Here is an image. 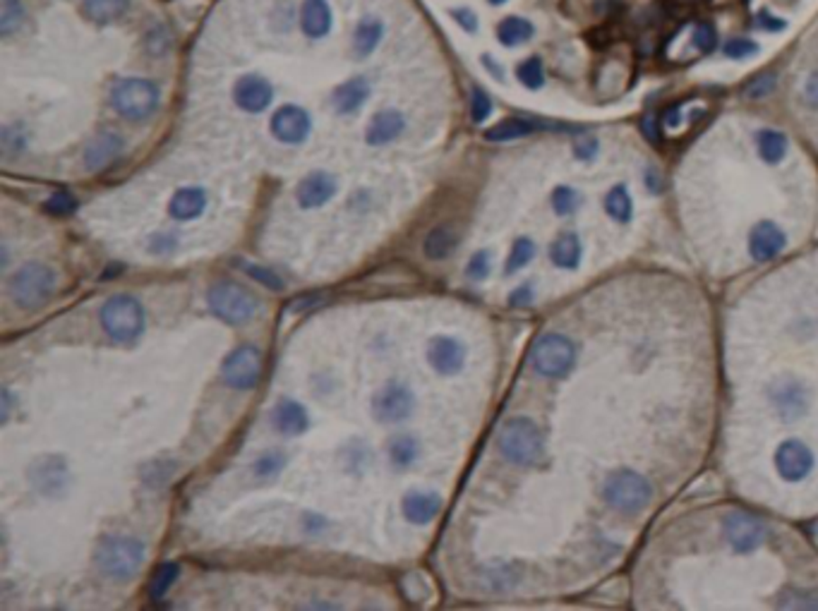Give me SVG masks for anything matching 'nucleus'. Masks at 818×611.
<instances>
[{
  "label": "nucleus",
  "mask_w": 818,
  "mask_h": 611,
  "mask_svg": "<svg viewBox=\"0 0 818 611\" xmlns=\"http://www.w3.org/2000/svg\"><path fill=\"white\" fill-rule=\"evenodd\" d=\"M574 151L579 158H593L598 151V142L593 139V137H586V139H581V142H576Z\"/></svg>",
  "instance_id": "obj_48"
},
{
  "label": "nucleus",
  "mask_w": 818,
  "mask_h": 611,
  "mask_svg": "<svg viewBox=\"0 0 818 611\" xmlns=\"http://www.w3.org/2000/svg\"><path fill=\"white\" fill-rule=\"evenodd\" d=\"M531 363L547 379L567 377L576 364V346L562 334H545L531 350Z\"/></svg>",
  "instance_id": "obj_8"
},
{
  "label": "nucleus",
  "mask_w": 818,
  "mask_h": 611,
  "mask_svg": "<svg viewBox=\"0 0 818 611\" xmlns=\"http://www.w3.org/2000/svg\"><path fill=\"white\" fill-rule=\"evenodd\" d=\"M403 128H406V121L399 111H382V113L374 115L370 128H367V142L373 147L394 142L396 137L403 132Z\"/></svg>",
  "instance_id": "obj_22"
},
{
  "label": "nucleus",
  "mask_w": 818,
  "mask_h": 611,
  "mask_svg": "<svg viewBox=\"0 0 818 611\" xmlns=\"http://www.w3.org/2000/svg\"><path fill=\"white\" fill-rule=\"evenodd\" d=\"M427 363L437 374L452 377V374H459L466 363V348L452 336H437L427 346Z\"/></svg>",
  "instance_id": "obj_13"
},
{
  "label": "nucleus",
  "mask_w": 818,
  "mask_h": 611,
  "mask_svg": "<svg viewBox=\"0 0 818 611\" xmlns=\"http://www.w3.org/2000/svg\"><path fill=\"white\" fill-rule=\"evenodd\" d=\"M301 22L305 34L322 39L331 29V10L327 0H305L301 10Z\"/></svg>",
  "instance_id": "obj_24"
},
{
  "label": "nucleus",
  "mask_w": 818,
  "mask_h": 611,
  "mask_svg": "<svg viewBox=\"0 0 818 611\" xmlns=\"http://www.w3.org/2000/svg\"><path fill=\"white\" fill-rule=\"evenodd\" d=\"M272 422L276 432L286 434V436H298L308 429L310 418L305 408L295 400H281L279 406L272 410Z\"/></svg>",
  "instance_id": "obj_20"
},
{
  "label": "nucleus",
  "mask_w": 818,
  "mask_h": 611,
  "mask_svg": "<svg viewBox=\"0 0 818 611\" xmlns=\"http://www.w3.org/2000/svg\"><path fill=\"white\" fill-rule=\"evenodd\" d=\"M605 211L610 213L612 219L619 220V223H626V220H632L634 213V202L632 194L626 190L625 185H615L605 197Z\"/></svg>",
  "instance_id": "obj_31"
},
{
  "label": "nucleus",
  "mask_w": 818,
  "mask_h": 611,
  "mask_svg": "<svg viewBox=\"0 0 818 611\" xmlns=\"http://www.w3.org/2000/svg\"><path fill=\"white\" fill-rule=\"evenodd\" d=\"M389 455H391L396 468H409L410 463L418 458V441L413 436H396L391 441Z\"/></svg>",
  "instance_id": "obj_36"
},
{
  "label": "nucleus",
  "mask_w": 818,
  "mask_h": 611,
  "mask_svg": "<svg viewBox=\"0 0 818 611\" xmlns=\"http://www.w3.org/2000/svg\"><path fill=\"white\" fill-rule=\"evenodd\" d=\"M490 266H492V259H490L488 252H478L468 262V276L473 278V281H482V278H488Z\"/></svg>",
  "instance_id": "obj_46"
},
{
  "label": "nucleus",
  "mask_w": 818,
  "mask_h": 611,
  "mask_svg": "<svg viewBox=\"0 0 818 611\" xmlns=\"http://www.w3.org/2000/svg\"><path fill=\"white\" fill-rule=\"evenodd\" d=\"M787 245V238L773 220H761L759 226H754L751 235H749V252L754 256L756 262H770L776 259Z\"/></svg>",
  "instance_id": "obj_15"
},
{
  "label": "nucleus",
  "mask_w": 818,
  "mask_h": 611,
  "mask_svg": "<svg viewBox=\"0 0 818 611\" xmlns=\"http://www.w3.org/2000/svg\"><path fill=\"white\" fill-rule=\"evenodd\" d=\"M122 151V139L115 132H101L89 142L85 151V164L89 171H103Z\"/></svg>",
  "instance_id": "obj_18"
},
{
  "label": "nucleus",
  "mask_w": 818,
  "mask_h": 611,
  "mask_svg": "<svg viewBox=\"0 0 818 611\" xmlns=\"http://www.w3.org/2000/svg\"><path fill=\"white\" fill-rule=\"evenodd\" d=\"M776 468L785 482H802L812 475L814 454L802 441H785L776 451Z\"/></svg>",
  "instance_id": "obj_12"
},
{
  "label": "nucleus",
  "mask_w": 818,
  "mask_h": 611,
  "mask_svg": "<svg viewBox=\"0 0 818 611\" xmlns=\"http://www.w3.org/2000/svg\"><path fill=\"white\" fill-rule=\"evenodd\" d=\"M24 20L20 0H0V34L10 36Z\"/></svg>",
  "instance_id": "obj_37"
},
{
  "label": "nucleus",
  "mask_w": 818,
  "mask_h": 611,
  "mask_svg": "<svg viewBox=\"0 0 818 611\" xmlns=\"http://www.w3.org/2000/svg\"><path fill=\"white\" fill-rule=\"evenodd\" d=\"M517 75L521 79V85L528 86V89H540L545 82V70H543V63L538 58H528L526 63L518 65Z\"/></svg>",
  "instance_id": "obj_40"
},
{
  "label": "nucleus",
  "mask_w": 818,
  "mask_h": 611,
  "mask_svg": "<svg viewBox=\"0 0 818 611\" xmlns=\"http://www.w3.org/2000/svg\"><path fill=\"white\" fill-rule=\"evenodd\" d=\"M492 113V101L482 89H473V96H471V115H473L475 122H482L485 118H490Z\"/></svg>",
  "instance_id": "obj_43"
},
{
  "label": "nucleus",
  "mask_w": 818,
  "mask_h": 611,
  "mask_svg": "<svg viewBox=\"0 0 818 611\" xmlns=\"http://www.w3.org/2000/svg\"><path fill=\"white\" fill-rule=\"evenodd\" d=\"M298 204L302 209H317L337 194V178L329 173H312L298 185Z\"/></svg>",
  "instance_id": "obj_17"
},
{
  "label": "nucleus",
  "mask_w": 818,
  "mask_h": 611,
  "mask_svg": "<svg viewBox=\"0 0 818 611\" xmlns=\"http://www.w3.org/2000/svg\"><path fill=\"white\" fill-rule=\"evenodd\" d=\"M763 20L766 22H759V27H763V29H783L785 27L783 20H769L766 14H763Z\"/></svg>",
  "instance_id": "obj_55"
},
{
  "label": "nucleus",
  "mask_w": 818,
  "mask_h": 611,
  "mask_svg": "<svg viewBox=\"0 0 818 611\" xmlns=\"http://www.w3.org/2000/svg\"><path fill=\"white\" fill-rule=\"evenodd\" d=\"M310 130H312V121H310V115L298 106L279 108L272 118L274 137L283 144L305 142V137L310 135Z\"/></svg>",
  "instance_id": "obj_14"
},
{
  "label": "nucleus",
  "mask_w": 818,
  "mask_h": 611,
  "mask_svg": "<svg viewBox=\"0 0 818 611\" xmlns=\"http://www.w3.org/2000/svg\"><path fill=\"white\" fill-rule=\"evenodd\" d=\"M805 99L809 106L818 108V75H812L805 85Z\"/></svg>",
  "instance_id": "obj_51"
},
{
  "label": "nucleus",
  "mask_w": 818,
  "mask_h": 611,
  "mask_svg": "<svg viewBox=\"0 0 818 611\" xmlns=\"http://www.w3.org/2000/svg\"><path fill=\"white\" fill-rule=\"evenodd\" d=\"M128 3L130 0H85V13L89 20L106 24L118 20L128 10Z\"/></svg>",
  "instance_id": "obj_32"
},
{
  "label": "nucleus",
  "mask_w": 818,
  "mask_h": 611,
  "mask_svg": "<svg viewBox=\"0 0 818 611\" xmlns=\"http://www.w3.org/2000/svg\"><path fill=\"white\" fill-rule=\"evenodd\" d=\"M773 400H776L778 412H780L785 419L802 418L806 410L805 389L799 384H795V382H783V384L778 386L776 393H773Z\"/></svg>",
  "instance_id": "obj_25"
},
{
  "label": "nucleus",
  "mask_w": 818,
  "mask_h": 611,
  "mask_svg": "<svg viewBox=\"0 0 818 611\" xmlns=\"http://www.w3.org/2000/svg\"><path fill=\"white\" fill-rule=\"evenodd\" d=\"M538 128L533 121H526V118H509V121L497 122L495 128L488 130V139L490 142H511V139H518V137L531 135L533 130Z\"/></svg>",
  "instance_id": "obj_29"
},
{
  "label": "nucleus",
  "mask_w": 818,
  "mask_h": 611,
  "mask_svg": "<svg viewBox=\"0 0 818 611\" xmlns=\"http://www.w3.org/2000/svg\"><path fill=\"white\" fill-rule=\"evenodd\" d=\"M490 3H495V5H499V3H504V0H490Z\"/></svg>",
  "instance_id": "obj_56"
},
{
  "label": "nucleus",
  "mask_w": 818,
  "mask_h": 611,
  "mask_svg": "<svg viewBox=\"0 0 818 611\" xmlns=\"http://www.w3.org/2000/svg\"><path fill=\"white\" fill-rule=\"evenodd\" d=\"M691 41H694V50L697 53H711L718 46V34L711 22H698L691 27Z\"/></svg>",
  "instance_id": "obj_39"
},
{
  "label": "nucleus",
  "mask_w": 818,
  "mask_h": 611,
  "mask_svg": "<svg viewBox=\"0 0 818 611\" xmlns=\"http://www.w3.org/2000/svg\"><path fill=\"white\" fill-rule=\"evenodd\" d=\"M442 508V499L432 491H410L403 497V516L410 520L413 526H425L430 523Z\"/></svg>",
  "instance_id": "obj_19"
},
{
  "label": "nucleus",
  "mask_w": 818,
  "mask_h": 611,
  "mask_svg": "<svg viewBox=\"0 0 818 611\" xmlns=\"http://www.w3.org/2000/svg\"><path fill=\"white\" fill-rule=\"evenodd\" d=\"M533 256H535V245H533L531 238H518V240L514 242V247H511L509 259H507V274H514V271L524 269Z\"/></svg>",
  "instance_id": "obj_38"
},
{
  "label": "nucleus",
  "mask_w": 818,
  "mask_h": 611,
  "mask_svg": "<svg viewBox=\"0 0 818 611\" xmlns=\"http://www.w3.org/2000/svg\"><path fill=\"white\" fill-rule=\"evenodd\" d=\"M221 372L226 384L238 391H247L252 386H257L259 374H262V355L255 346H240L223 360Z\"/></svg>",
  "instance_id": "obj_9"
},
{
  "label": "nucleus",
  "mask_w": 818,
  "mask_h": 611,
  "mask_svg": "<svg viewBox=\"0 0 818 611\" xmlns=\"http://www.w3.org/2000/svg\"><path fill=\"white\" fill-rule=\"evenodd\" d=\"M144 563V544L135 537H103L96 547V566L113 580H130Z\"/></svg>",
  "instance_id": "obj_2"
},
{
  "label": "nucleus",
  "mask_w": 818,
  "mask_h": 611,
  "mask_svg": "<svg viewBox=\"0 0 818 611\" xmlns=\"http://www.w3.org/2000/svg\"><path fill=\"white\" fill-rule=\"evenodd\" d=\"M370 96V85H367V79L355 77L348 79L346 85H341L334 92V108H337L338 113H353V111H358L365 99Z\"/></svg>",
  "instance_id": "obj_26"
},
{
  "label": "nucleus",
  "mask_w": 818,
  "mask_h": 611,
  "mask_svg": "<svg viewBox=\"0 0 818 611\" xmlns=\"http://www.w3.org/2000/svg\"><path fill=\"white\" fill-rule=\"evenodd\" d=\"M679 111H682V106H670L668 108V113H665V128H677V125H679Z\"/></svg>",
  "instance_id": "obj_53"
},
{
  "label": "nucleus",
  "mask_w": 818,
  "mask_h": 611,
  "mask_svg": "<svg viewBox=\"0 0 818 611\" xmlns=\"http://www.w3.org/2000/svg\"><path fill=\"white\" fill-rule=\"evenodd\" d=\"M204 206H207V193L202 187H183L173 194L168 211H171L173 219L190 220L197 219L204 211Z\"/></svg>",
  "instance_id": "obj_23"
},
{
  "label": "nucleus",
  "mask_w": 818,
  "mask_h": 611,
  "mask_svg": "<svg viewBox=\"0 0 818 611\" xmlns=\"http://www.w3.org/2000/svg\"><path fill=\"white\" fill-rule=\"evenodd\" d=\"M416 408V396L406 384H387L373 399V415L377 422L384 425H396L410 418V412Z\"/></svg>",
  "instance_id": "obj_10"
},
{
  "label": "nucleus",
  "mask_w": 818,
  "mask_h": 611,
  "mask_svg": "<svg viewBox=\"0 0 818 611\" xmlns=\"http://www.w3.org/2000/svg\"><path fill=\"white\" fill-rule=\"evenodd\" d=\"M581 240L576 233H562L550 247V256L560 269H576L581 264Z\"/></svg>",
  "instance_id": "obj_27"
},
{
  "label": "nucleus",
  "mask_w": 818,
  "mask_h": 611,
  "mask_svg": "<svg viewBox=\"0 0 818 611\" xmlns=\"http://www.w3.org/2000/svg\"><path fill=\"white\" fill-rule=\"evenodd\" d=\"M31 480L41 491L46 494H58L60 487H65L67 482V470H65L63 461L60 458H41V461L34 463V468H31Z\"/></svg>",
  "instance_id": "obj_21"
},
{
  "label": "nucleus",
  "mask_w": 818,
  "mask_h": 611,
  "mask_svg": "<svg viewBox=\"0 0 818 611\" xmlns=\"http://www.w3.org/2000/svg\"><path fill=\"white\" fill-rule=\"evenodd\" d=\"M382 39V24L377 20H367L360 22V27L355 29V39H353V46H355V53L360 58L370 56L374 49H377V43Z\"/></svg>",
  "instance_id": "obj_34"
},
{
  "label": "nucleus",
  "mask_w": 818,
  "mask_h": 611,
  "mask_svg": "<svg viewBox=\"0 0 818 611\" xmlns=\"http://www.w3.org/2000/svg\"><path fill=\"white\" fill-rule=\"evenodd\" d=\"M579 204H581V197H579V193L571 190V187L562 185L553 193V209L560 213V216L574 213L576 209H579Z\"/></svg>",
  "instance_id": "obj_41"
},
{
  "label": "nucleus",
  "mask_w": 818,
  "mask_h": 611,
  "mask_svg": "<svg viewBox=\"0 0 818 611\" xmlns=\"http://www.w3.org/2000/svg\"><path fill=\"white\" fill-rule=\"evenodd\" d=\"M56 291V274L50 266L39 262L24 264L7 281V295L22 310H36L46 305Z\"/></svg>",
  "instance_id": "obj_1"
},
{
  "label": "nucleus",
  "mask_w": 818,
  "mask_h": 611,
  "mask_svg": "<svg viewBox=\"0 0 818 611\" xmlns=\"http://www.w3.org/2000/svg\"><path fill=\"white\" fill-rule=\"evenodd\" d=\"M111 103L128 121H147L158 108V86L149 79H121L113 86Z\"/></svg>",
  "instance_id": "obj_7"
},
{
  "label": "nucleus",
  "mask_w": 818,
  "mask_h": 611,
  "mask_svg": "<svg viewBox=\"0 0 818 611\" xmlns=\"http://www.w3.org/2000/svg\"><path fill=\"white\" fill-rule=\"evenodd\" d=\"M497 36L504 46H517V43L528 41L533 36V24L531 22L521 20V17H507L497 29Z\"/></svg>",
  "instance_id": "obj_33"
},
{
  "label": "nucleus",
  "mask_w": 818,
  "mask_h": 611,
  "mask_svg": "<svg viewBox=\"0 0 818 611\" xmlns=\"http://www.w3.org/2000/svg\"><path fill=\"white\" fill-rule=\"evenodd\" d=\"M245 271H247V274H250V276L255 278V281H259V283L266 285V288H272V291H281V288H283V281H281V278L276 276L274 271L265 269V266H257V264H247V266H245Z\"/></svg>",
  "instance_id": "obj_44"
},
{
  "label": "nucleus",
  "mask_w": 818,
  "mask_h": 611,
  "mask_svg": "<svg viewBox=\"0 0 818 611\" xmlns=\"http://www.w3.org/2000/svg\"><path fill=\"white\" fill-rule=\"evenodd\" d=\"M211 312L226 324H245L257 314L259 300L255 292L243 288L236 281H219L211 285L207 295Z\"/></svg>",
  "instance_id": "obj_5"
},
{
  "label": "nucleus",
  "mask_w": 818,
  "mask_h": 611,
  "mask_svg": "<svg viewBox=\"0 0 818 611\" xmlns=\"http://www.w3.org/2000/svg\"><path fill=\"white\" fill-rule=\"evenodd\" d=\"M603 499L619 513H639L653 499V487L636 470H617L603 484Z\"/></svg>",
  "instance_id": "obj_4"
},
{
  "label": "nucleus",
  "mask_w": 818,
  "mask_h": 611,
  "mask_svg": "<svg viewBox=\"0 0 818 611\" xmlns=\"http://www.w3.org/2000/svg\"><path fill=\"white\" fill-rule=\"evenodd\" d=\"M43 209L49 213H56V216H67V213H72L77 209V200H75L70 193H56L46 200Z\"/></svg>",
  "instance_id": "obj_42"
},
{
  "label": "nucleus",
  "mask_w": 818,
  "mask_h": 611,
  "mask_svg": "<svg viewBox=\"0 0 818 611\" xmlns=\"http://www.w3.org/2000/svg\"><path fill=\"white\" fill-rule=\"evenodd\" d=\"M531 300H533L531 285H521V288H517V291L511 292L509 305H511V307H526V305H528V302H531Z\"/></svg>",
  "instance_id": "obj_49"
},
{
  "label": "nucleus",
  "mask_w": 818,
  "mask_h": 611,
  "mask_svg": "<svg viewBox=\"0 0 818 611\" xmlns=\"http://www.w3.org/2000/svg\"><path fill=\"white\" fill-rule=\"evenodd\" d=\"M101 327L118 343L135 341L144 328L142 305L130 295H113L101 307Z\"/></svg>",
  "instance_id": "obj_6"
},
{
  "label": "nucleus",
  "mask_w": 818,
  "mask_h": 611,
  "mask_svg": "<svg viewBox=\"0 0 818 611\" xmlns=\"http://www.w3.org/2000/svg\"><path fill=\"white\" fill-rule=\"evenodd\" d=\"M454 17H459V20H463L461 24H463V27H466L468 31H473V29H475V17L471 13H468V10H454Z\"/></svg>",
  "instance_id": "obj_54"
},
{
  "label": "nucleus",
  "mask_w": 818,
  "mask_h": 611,
  "mask_svg": "<svg viewBox=\"0 0 818 611\" xmlns=\"http://www.w3.org/2000/svg\"><path fill=\"white\" fill-rule=\"evenodd\" d=\"M759 154L766 164H780L787 154V139L778 130H763L759 132Z\"/></svg>",
  "instance_id": "obj_30"
},
{
  "label": "nucleus",
  "mask_w": 818,
  "mask_h": 611,
  "mask_svg": "<svg viewBox=\"0 0 818 611\" xmlns=\"http://www.w3.org/2000/svg\"><path fill=\"white\" fill-rule=\"evenodd\" d=\"M233 96H236V103L247 113H259V111H265L269 103H272V86L269 82L262 77H243L238 79L236 89H233Z\"/></svg>",
  "instance_id": "obj_16"
},
{
  "label": "nucleus",
  "mask_w": 818,
  "mask_h": 611,
  "mask_svg": "<svg viewBox=\"0 0 818 611\" xmlns=\"http://www.w3.org/2000/svg\"><path fill=\"white\" fill-rule=\"evenodd\" d=\"M178 573H180L178 563H161V566L157 569V573H154V578H151V585H149L151 598L154 599L164 598L166 592L173 588V583L178 580Z\"/></svg>",
  "instance_id": "obj_35"
},
{
  "label": "nucleus",
  "mask_w": 818,
  "mask_h": 611,
  "mask_svg": "<svg viewBox=\"0 0 818 611\" xmlns=\"http://www.w3.org/2000/svg\"><path fill=\"white\" fill-rule=\"evenodd\" d=\"M723 530L734 554H754L766 540V526L749 513H730Z\"/></svg>",
  "instance_id": "obj_11"
},
{
  "label": "nucleus",
  "mask_w": 818,
  "mask_h": 611,
  "mask_svg": "<svg viewBox=\"0 0 818 611\" xmlns=\"http://www.w3.org/2000/svg\"><path fill=\"white\" fill-rule=\"evenodd\" d=\"M456 247V233L452 226H435L425 238V256L437 262V259H446Z\"/></svg>",
  "instance_id": "obj_28"
},
{
  "label": "nucleus",
  "mask_w": 818,
  "mask_h": 611,
  "mask_svg": "<svg viewBox=\"0 0 818 611\" xmlns=\"http://www.w3.org/2000/svg\"><path fill=\"white\" fill-rule=\"evenodd\" d=\"M281 468H283V455L272 451V454H265L259 458L257 465H255V472L259 477H274Z\"/></svg>",
  "instance_id": "obj_45"
},
{
  "label": "nucleus",
  "mask_w": 818,
  "mask_h": 611,
  "mask_svg": "<svg viewBox=\"0 0 818 611\" xmlns=\"http://www.w3.org/2000/svg\"><path fill=\"white\" fill-rule=\"evenodd\" d=\"M322 302L324 300L317 298V295H312V298H298L295 302H291V310L293 312H302V310H312V307L322 305Z\"/></svg>",
  "instance_id": "obj_52"
},
{
  "label": "nucleus",
  "mask_w": 818,
  "mask_h": 611,
  "mask_svg": "<svg viewBox=\"0 0 818 611\" xmlns=\"http://www.w3.org/2000/svg\"><path fill=\"white\" fill-rule=\"evenodd\" d=\"M545 448L543 432L528 418H514L499 432V451L514 465H533Z\"/></svg>",
  "instance_id": "obj_3"
},
{
  "label": "nucleus",
  "mask_w": 818,
  "mask_h": 611,
  "mask_svg": "<svg viewBox=\"0 0 818 611\" xmlns=\"http://www.w3.org/2000/svg\"><path fill=\"white\" fill-rule=\"evenodd\" d=\"M770 89H773V77H761V79H756L754 85L749 86L747 94L751 96V99H759V96H763V94H769Z\"/></svg>",
  "instance_id": "obj_50"
},
{
  "label": "nucleus",
  "mask_w": 818,
  "mask_h": 611,
  "mask_svg": "<svg viewBox=\"0 0 818 611\" xmlns=\"http://www.w3.org/2000/svg\"><path fill=\"white\" fill-rule=\"evenodd\" d=\"M756 50H759V46L754 41H749V39H733V41L725 43V56L737 58V60L754 56Z\"/></svg>",
  "instance_id": "obj_47"
}]
</instances>
